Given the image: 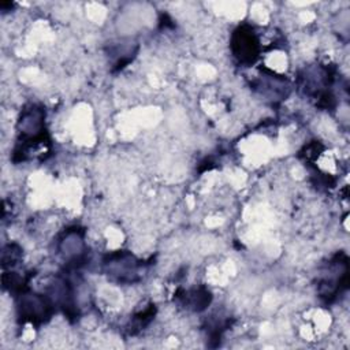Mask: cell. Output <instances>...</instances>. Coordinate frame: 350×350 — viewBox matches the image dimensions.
I'll return each instance as SVG.
<instances>
[{
    "mask_svg": "<svg viewBox=\"0 0 350 350\" xmlns=\"http://www.w3.org/2000/svg\"><path fill=\"white\" fill-rule=\"evenodd\" d=\"M59 252L66 260L68 268H78L86 260V247L83 232L78 227L67 228L59 241Z\"/></svg>",
    "mask_w": 350,
    "mask_h": 350,
    "instance_id": "4",
    "label": "cell"
},
{
    "mask_svg": "<svg viewBox=\"0 0 350 350\" xmlns=\"http://www.w3.org/2000/svg\"><path fill=\"white\" fill-rule=\"evenodd\" d=\"M103 264L107 275L120 283H133L139 279V268L142 264L129 252L119 250L108 254Z\"/></svg>",
    "mask_w": 350,
    "mask_h": 350,
    "instance_id": "2",
    "label": "cell"
},
{
    "mask_svg": "<svg viewBox=\"0 0 350 350\" xmlns=\"http://www.w3.org/2000/svg\"><path fill=\"white\" fill-rule=\"evenodd\" d=\"M176 298L182 301V304L194 312H201L204 310L212 299L211 291L205 287H196L190 290H179L176 293Z\"/></svg>",
    "mask_w": 350,
    "mask_h": 350,
    "instance_id": "6",
    "label": "cell"
},
{
    "mask_svg": "<svg viewBox=\"0 0 350 350\" xmlns=\"http://www.w3.org/2000/svg\"><path fill=\"white\" fill-rule=\"evenodd\" d=\"M231 51L238 62L253 64L260 53V42L253 27L247 25L238 26L231 36Z\"/></svg>",
    "mask_w": 350,
    "mask_h": 350,
    "instance_id": "3",
    "label": "cell"
},
{
    "mask_svg": "<svg viewBox=\"0 0 350 350\" xmlns=\"http://www.w3.org/2000/svg\"><path fill=\"white\" fill-rule=\"evenodd\" d=\"M21 254H22V250L15 243H10V245L4 246L3 252H1V265H3V268L15 265L19 261Z\"/></svg>",
    "mask_w": 350,
    "mask_h": 350,
    "instance_id": "7",
    "label": "cell"
},
{
    "mask_svg": "<svg viewBox=\"0 0 350 350\" xmlns=\"http://www.w3.org/2000/svg\"><path fill=\"white\" fill-rule=\"evenodd\" d=\"M16 310L18 317L22 323L42 324L48 321L53 313V301L49 295L36 294L27 288L18 293Z\"/></svg>",
    "mask_w": 350,
    "mask_h": 350,
    "instance_id": "1",
    "label": "cell"
},
{
    "mask_svg": "<svg viewBox=\"0 0 350 350\" xmlns=\"http://www.w3.org/2000/svg\"><path fill=\"white\" fill-rule=\"evenodd\" d=\"M44 119L45 111L40 105L31 104L26 107L18 120L19 139H31L46 134L44 129Z\"/></svg>",
    "mask_w": 350,
    "mask_h": 350,
    "instance_id": "5",
    "label": "cell"
}]
</instances>
